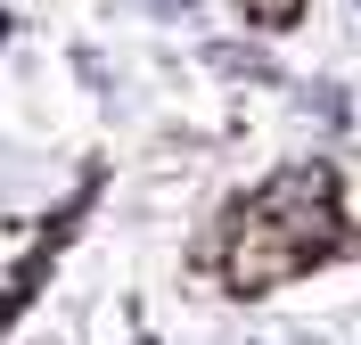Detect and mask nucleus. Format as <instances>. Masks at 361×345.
Returning <instances> with one entry per match:
<instances>
[{"instance_id":"obj_1","label":"nucleus","mask_w":361,"mask_h":345,"mask_svg":"<svg viewBox=\"0 0 361 345\" xmlns=\"http://www.w3.org/2000/svg\"><path fill=\"white\" fill-rule=\"evenodd\" d=\"M329 206H337L329 164H288L279 181H263L247 198V214H238V238H230V263H222L230 288L238 296H263V288L295 279L304 263H320V255L337 247Z\"/></svg>"},{"instance_id":"obj_2","label":"nucleus","mask_w":361,"mask_h":345,"mask_svg":"<svg viewBox=\"0 0 361 345\" xmlns=\"http://www.w3.org/2000/svg\"><path fill=\"white\" fill-rule=\"evenodd\" d=\"M247 17H255V25H295V17H304V0H247Z\"/></svg>"}]
</instances>
